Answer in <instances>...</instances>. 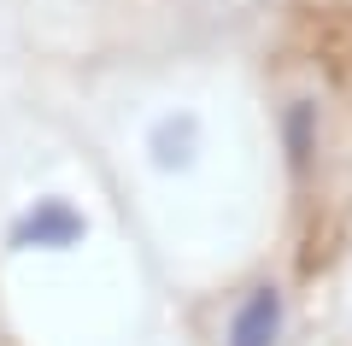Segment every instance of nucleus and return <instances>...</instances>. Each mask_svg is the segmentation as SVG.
<instances>
[{"label": "nucleus", "mask_w": 352, "mask_h": 346, "mask_svg": "<svg viewBox=\"0 0 352 346\" xmlns=\"http://www.w3.org/2000/svg\"><path fill=\"white\" fill-rule=\"evenodd\" d=\"M82 235H88V217L71 206V199H36V206L12 223V247L18 252H36V247L41 252H65Z\"/></svg>", "instance_id": "obj_1"}, {"label": "nucleus", "mask_w": 352, "mask_h": 346, "mask_svg": "<svg viewBox=\"0 0 352 346\" xmlns=\"http://www.w3.org/2000/svg\"><path fill=\"white\" fill-rule=\"evenodd\" d=\"M276 340H282V294L258 288L229 323V346H276Z\"/></svg>", "instance_id": "obj_2"}, {"label": "nucleus", "mask_w": 352, "mask_h": 346, "mask_svg": "<svg viewBox=\"0 0 352 346\" xmlns=\"http://www.w3.org/2000/svg\"><path fill=\"white\" fill-rule=\"evenodd\" d=\"M311 147H317V106L311 100H294V111H288V153H294V164H311Z\"/></svg>", "instance_id": "obj_4"}, {"label": "nucleus", "mask_w": 352, "mask_h": 346, "mask_svg": "<svg viewBox=\"0 0 352 346\" xmlns=\"http://www.w3.org/2000/svg\"><path fill=\"white\" fill-rule=\"evenodd\" d=\"M147 153L159 171H182V164H194V153H200V118L194 111H176V118H159L147 136Z\"/></svg>", "instance_id": "obj_3"}]
</instances>
